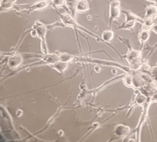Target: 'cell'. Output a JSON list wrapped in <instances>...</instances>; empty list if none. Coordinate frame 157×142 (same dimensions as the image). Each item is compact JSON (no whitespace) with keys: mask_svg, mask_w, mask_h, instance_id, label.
I'll list each match as a JSON object with an SVG mask.
<instances>
[{"mask_svg":"<svg viewBox=\"0 0 157 142\" xmlns=\"http://www.w3.org/2000/svg\"><path fill=\"white\" fill-rule=\"evenodd\" d=\"M33 28H35L37 32V37L40 39V50L44 54H48V45L46 41V34H47V26L40 22L37 21L34 23Z\"/></svg>","mask_w":157,"mask_h":142,"instance_id":"cell-1","label":"cell"},{"mask_svg":"<svg viewBox=\"0 0 157 142\" xmlns=\"http://www.w3.org/2000/svg\"><path fill=\"white\" fill-rule=\"evenodd\" d=\"M121 1L120 0H111L109 4V25H111L114 20L117 19L121 14Z\"/></svg>","mask_w":157,"mask_h":142,"instance_id":"cell-2","label":"cell"},{"mask_svg":"<svg viewBox=\"0 0 157 142\" xmlns=\"http://www.w3.org/2000/svg\"><path fill=\"white\" fill-rule=\"evenodd\" d=\"M50 4L49 0H40V1L36 2L34 4L25 6V10H28V12H34V11L43 10L46 9Z\"/></svg>","mask_w":157,"mask_h":142,"instance_id":"cell-3","label":"cell"},{"mask_svg":"<svg viewBox=\"0 0 157 142\" xmlns=\"http://www.w3.org/2000/svg\"><path fill=\"white\" fill-rule=\"evenodd\" d=\"M23 57L21 54L17 53V54H14L11 56L8 60V66L10 69L15 70V69L18 68V67L21 66L22 64Z\"/></svg>","mask_w":157,"mask_h":142,"instance_id":"cell-4","label":"cell"},{"mask_svg":"<svg viewBox=\"0 0 157 142\" xmlns=\"http://www.w3.org/2000/svg\"><path fill=\"white\" fill-rule=\"evenodd\" d=\"M131 132V128L124 124H117L114 129V133L117 137L127 136Z\"/></svg>","mask_w":157,"mask_h":142,"instance_id":"cell-5","label":"cell"},{"mask_svg":"<svg viewBox=\"0 0 157 142\" xmlns=\"http://www.w3.org/2000/svg\"><path fill=\"white\" fill-rule=\"evenodd\" d=\"M122 13H124L125 15V22H128L130 21H136L140 23H144V19H142L141 18H140L139 16H137L136 15H135L134 13L131 12L129 10H122L121 11Z\"/></svg>","mask_w":157,"mask_h":142,"instance_id":"cell-6","label":"cell"},{"mask_svg":"<svg viewBox=\"0 0 157 142\" xmlns=\"http://www.w3.org/2000/svg\"><path fill=\"white\" fill-rule=\"evenodd\" d=\"M51 68L54 69L57 71L59 73H63L68 67V63L64 62V61H58L57 62L54 63V64H51V65H49Z\"/></svg>","mask_w":157,"mask_h":142,"instance_id":"cell-7","label":"cell"},{"mask_svg":"<svg viewBox=\"0 0 157 142\" xmlns=\"http://www.w3.org/2000/svg\"><path fill=\"white\" fill-rule=\"evenodd\" d=\"M150 29L143 28V29L141 30L140 32L139 33V35H138V40H139L140 43L141 47H142L143 45L150 39Z\"/></svg>","mask_w":157,"mask_h":142,"instance_id":"cell-8","label":"cell"},{"mask_svg":"<svg viewBox=\"0 0 157 142\" xmlns=\"http://www.w3.org/2000/svg\"><path fill=\"white\" fill-rule=\"evenodd\" d=\"M125 57H126L127 61L129 63V62H131V61H133V60L136 59V58L141 57V51L140 50H133V48H131V47H130L129 52L127 53V55L125 56Z\"/></svg>","mask_w":157,"mask_h":142,"instance_id":"cell-9","label":"cell"},{"mask_svg":"<svg viewBox=\"0 0 157 142\" xmlns=\"http://www.w3.org/2000/svg\"><path fill=\"white\" fill-rule=\"evenodd\" d=\"M76 9L78 12H88L89 10V4L87 0H78Z\"/></svg>","mask_w":157,"mask_h":142,"instance_id":"cell-10","label":"cell"},{"mask_svg":"<svg viewBox=\"0 0 157 142\" xmlns=\"http://www.w3.org/2000/svg\"><path fill=\"white\" fill-rule=\"evenodd\" d=\"M78 0H66V6H67V9H69L70 12H71V15L73 17L76 15V5H77Z\"/></svg>","mask_w":157,"mask_h":142,"instance_id":"cell-11","label":"cell"},{"mask_svg":"<svg viewBox=\"0 0 157 142\" xmlns=\"http://www.w3.org/2000/svg\"><path fill=\"white\" fill-rule=\"evenodd\" d=\"M156 15H157V6H154V5H150L146 9L145 18L153 17Z\"/></svg>","mask_w":157,"mask_h":142,"instance_id":"cell-12","label":"cell"},{"mask_svg":"<svg viewBox=\"0 0 157 142\" xmlns=\"http://www.w3.org/2000/svg\"><path fill=\"white\" fill-rule=\"evenodd\" d=\"M123 82L126 86H128V87H130V88H133V89H134V86H133V75H131V74L130 73L126 74V75L123 77Z\"/></svg>","mask_w":157,"mask_h":142,"instance_id":"cell-13","label":"cell"},{"mask_svg":"<svg viewBox=\"0 0 157 142\" xmlns=\"http://www.w3.org/2000/svg\"><path fill=\"white\" fill-rule=\"evenodd\" d=\"M114 37V32L111 30H105L101 34V39L105 42H110Z\"/></svg>","mask_w":157,"mask_h":142,"instance_id":"cell-14","label":"cell"},{"mask_svg":"<svg viewBox=\"0 0 157 142\" xmlns=\"http://www.w3.org/2000/svg\"><path fill=\"white\" fill-rule=\"evenodd\" d=\"M155 21L153 17H149V18H144V21L143 25H144V28H147V29H150L152 28V27L154 25Z\"/></svg>","mask_w":157,"mask_h":142,"instance_id":"cell-15","label":"cell"},{"mask_svg":"<svg viewBox=\"0 0 157 142\" xmlns=\"http://www.w3.org/2000/svg\"><path fill=\"white\" fill-rule=\"evenodd\" d=\"M136 21H130V22H125L122 24L120 27L117 28V29H128V30L133 29V27L135 26V24H136Z\"/></svg>","mask_w":157,"mask_h":142,"instance_id":"cell-16","label":"cell"},{"mask_svg":"<svg viewBox=\"0 0 157 142\" xmlns=\"http://www.w3.org/2000/svg\"><path fill=\"white\" fill-rule=\"evenodd\" d=\"M58 55H59V61H64V62L68 63L69 61H71V60L73 59V56L67 53H59Z\"/></svg>","mask_w":157,"mask_h":142,"instance_id":"cell-17","label":"cell"},{"mask_svg":"<svg viewBox=\"0 0 157 142\" xmlns=\"http://www.w3.org/2000/svg\"><path fill=\"white\" fill-rule=\"evenodd\" d=\"M149 72H150V75L151 76L153 80H154L155 83L157 84V65L154 66L153 67H150V69L149 70Z\"/></svg>","mask_w":157,"mask_h":142,"instance_id":"cell-18","label":"cell"},{"mask_svg":"<svg viewBox=\"0 0 157 142\" xmlns=\"http://www.w3.org/2000/svg\"><path fill=\"white\" fill-rule=\"evenodd\" d=\"M51 2L56 7H61L66 5V0H51Z\"/></svg>","mask_w":157,"mask_h":142,"instance_id":"cell-19","label":"cell"},{"mask_svg":"<svg viewBox=\"0 0 157 142\" xmlns=\"http://www.w3.org/2000/svg\"><path fill=\"white\" fill-rule=\"evenodd\" d=\"M151 102H157V90L150 97Z\"/></svg>","mask_w":157,"mask_h":142,"instance_id":"cell-20","label":"cell"},{"mask_svg":"<svg viewBox=\"0 0 157 142\" xmlns=\"http://www.w3.org/2000/svg\"><path fill=\"white\" fill-rule=\"evenodd\" d=\"M31 35L33 37H37V30L35 28H33L31 31Z\"/></svg>","mask_w":157,"mask_h":142,"instance_id":"cell-21","label":"cell"},{"mask_svg":"<svg viewBox=\"0 0 157 142\" xmlns=\"http://www.w3.org/2000/svg\"><path fill=\"white\" fill-rule=\"evenodd\" d=\"M152 31H153V32H155L156 34H157V23H155L154 25H153V27H152Z\"/></svg>","mask_w":157,"mask_h":142,"instance_id":"cell-22","label":"cell"},{"mask_svg":"<svg viewBox=\"0 0 157 142\" xmlns=\"http://www.w3.org/2000/svg\"><path fill=\"white\" fill-rule=\"evenodd\" d=\"M94 69H95V70L96 71L97 73L100 72V70H101V67H100V66H95Z\"/></svg>","mask_w":157,"mask_h":142,"instance_id":"cell-23","label":"cell"}]
</instances>
